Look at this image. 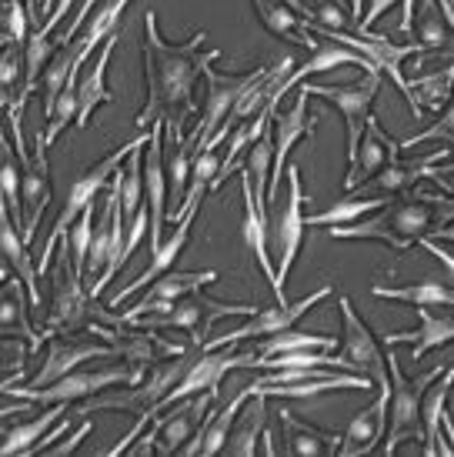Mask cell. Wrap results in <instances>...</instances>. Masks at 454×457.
Returning a JSON list of instances; mask_svg holds the SVG:
<instances>
[{
    "mask_svg": "<svg viewBox=\"0 0 454 457\" xmlns=\"http://www.w3.org/2000/svg\"><path fill=\"white\" fill-rule=\"evenodd\" d=\"M408 84H411V94H415L417 107L438 114L454 94V64L438 67V71H431V74L408 77Z\"/></svg>",
    "mask_w": 454,
    "mask_h": 457,
    "instance_id": "39",
    "label": "cell"
},
{
    "mask_svg": "<svg viewBox=\"0 0 454 457\" xmlns=\"http://www.w3.org/2000/svg\"><path fill=\"white\" fill-rule=\"evenodd\" d=\"M117 44H121V34H117V30L107 34L94 67L77 80V120H74L77 130L88 128L90 117H94V111H97L101 104H114V94H111V87H107V67H111V57H114V51H117Z\"/></svg>",
    "mask_w": 454,
    "mask_h": 457,
    "instance_id": "24",
    "label": "cell"
},
{
    "mask_svg": "<svg viewBox=\"0 0 454 457\" xmlns=\"http://www.w3.org/2000/svg\"><path fill=\"white\" fill-rule=\"evenodd\" d=\"M391 4H398V0H371V4H367V11H365V17H361L354 27H357V30H371V27L381 21V13L388 11Z\"/></svg>",
    "mask_w": 454,
    "mask_h": 457,
    "instance_id": "52",
    "label": "cell"
},
{
    "mask_svg": "<svg viewBox=\"0 0 454 457\" xmlns=\"http://www.w3.org/2000/svg\"><path fill=\"white\" fill-rule=\"evenodd\" d=\"M451 140V147H454V101H448L438 111V120L431 124L428 130H421V134H411V137H404V140H398V147H417V144H425V140Z\"/></svg>",
    "mask_w": 454,
    "mask_h": 457,
    "instance_id": "46",
    "label": "cell"
},
{
    "mask_svg": "<svg viewBox=\"0 0 454 457\" xmlns=\"http://www.w3.org/2000/svg\"><path fill=\"white\" fill-rule=\"evenodd\" d=\"M21 74H24V47H17V44L0 47V97H11L7 90H13Z\"/></svg>",
    "mask_w": 454,
    "mask_h": 457,
    "instance_id": "47",
    "label": "cell"
},
{
    "mask_svg": "<svg viewBox=\"0 0 454 457\" xmlns=\"http://www.w3.org/2000/svg\"><path fill=\"white\" fill-rule=\"evenodd\" d=\"M254 311H257L254 304H221V301H211L201 291H194L188 297H181L167 314H140L127 324L140 330H188L190 347H204L211 328L221 318H251Z\"/></svg>",
    "mask_w": 454,
    "mask_h": 457,
    "instance_id": "8",
    "label": "cell"
},
{
    "mask_svg": "<svg viewBox=\"0 0 454 457\" xmlns=\"http://www.w3.org/2000/svg\"><path fill=\"white\" fill-rule=\"evenodd\" d=\"M271 164H274V128L267 124L261 137L254 140L251 157H248V174L254 184V201L267 214V180H271Z\"/></svg>",
    "mask_w": 454,
    "mask_h": 457,
    "instance_id": "41",
    "label": "cell"
},
{
    "mask_svg": "<svg viewBox=\"0 0 454 457\" xmlns=\"http://www.w3.org/2000/svg\"><path fill=\"white\" fill-rule=\"evenodd\" d=\"M334 67H365V71H374V64L371 61H365L357 51H351V47H344V44H328V47H315V54H311V61H304L301 67H294L284 80H281V87L274 90V97L267 101V107L271 111H278L281 107V97L288 94V90H294L301 80H307L311 74H324V71H334Z\"/></svg>",
    "mask_w": 454,
    "mask_h": 457,
    "instance_id": "29",
    "label": "cell"
},
{
    "mask_svg": "<svg viewBox=\"0 0 454 457\" xmlns=\"http://www.w3.org/2000/svg\"><path fill=\"white\" fill-rule=\"evenodd\" d=\"M301 30H304V34L328 37V40H334V44H344V47L357 51L365 61H371V64H374V71H378L381 77H388L394 87L401 90L404 101H408V107H411V114H415V120H421V117H425V111L417 107L415 94H411V84H408L404 67H401L408 57H428V51L421 47V40L394 44L388 34H371V30H361V37H354V34H344V30H334V27L317 24V21H311V17H304V21H301Z\"/></svg>",
    "mask_w": 454,
    "mask_h": 457,
    "instance_id": "4",
    "label": "cell"
},
{
    "mask_svg": "<svg viewBox=\"0 0 454 457\" xmlns=\"http://www.w3.org/2000/svg\"><path fill=\"white\" fill-rule=\"evenodd\" d=\"M67 234H71V237H67V244H71L74 267L80 270V278H84V267H88V254H90V241H94V204L80 211V217L71 224V230H67Z\"/></svg>",
    "mask_w": 454,
    "mask_h": 457,
    "instance_id": "44",
    "label": "cell"
},
{
    "mask_svg": "<svg viewBox=\"0 0 454 457\" xmlns=\"http://www.w3.org/2000/svg\"><path fill=\"white\" fill-rule=\"evenodd\" d=\"M198 211H201V207H194V211H188V214L177 220V224H174V234H171V237H164V241H161L151 251V264L144 267V274L130 280V284H127V287L121 294H114V297H111V307H121V301L134 297V294H138L140 287L154 284V280L161 278L164 270H171V267H174V261L181 254H184V247H188V241H190V228H194V220H198Z\"/></svg>",
    "mask_w": 454,
    "mask_h": 457,
    "instance_id": "23",
    "label": "cell"
},
{
    "mask_svg": "<svg viewBox=\"0 0 454 457\" xmlns=\"http://www.w3.org/2000/svg\"><path fill=\"white\" fill-rule=\"evenodd\" d=\"M311 21H317V24H324V27H334V30H344V27H348V17L340 13V4H334V0H324Z\"/></svg>",
    "mask_w": 454,
    "mask_h": 457,
    "instance_id": "49",
    "label": "cell"
},
{
    "mask_svg": "<svg viewBox=\"0 0 454 457\" xmlns=\"http://www.w3.org/2000/svg\"><path fill=\"white\" fill-rule=\"evenodd\" d=\"M30 407H34V404H30V401H17V404H13V407H0V420H4V418H11V414H27Z\"/></svg>",
    "mask_w": 454,
    "mask_h": 457,
    "instance_id": "54",
    "label": "cell"
},
{
    "mask_svg": "<svg viewBox=\"0 0 454 457\" xmlns=\"http://www.w3.org/2000/svg\"><path fill=\"white\" fill-rule=\"evenodd\" d=\"M204 40H207V34L198 30L184 44H167L161 37V30H157V13L147 11V17H144V44H140V57H144V107L134 117V124L140 130L151 128L154 120H164L167 137L184 134V120L198 111L194 80L204 74V67L214 64L221 57L217 47L201 54Z\"/></svg>",
    "mask_w": 454,
    "mask_h": 457,
    "instance_id": "1",
    "label": "cell"
},
{
    "mask_svg": "<svg viewBox=\"0 0 454 457\" xmlns=\"http://www.w3.org/2000/svg\"><path fill=\"white\" fill-rule=\"evenodd\" d=\"M61 414H67V404H47V411L40 418L27 420V424H17L11 431H4V445H0V457H11V454H30L34 445L40 437L47 434L51 424L61 420Z\"/></svg>",
    "mask_w": 454,
    "mask_h": 457,
    "instance_id": "38",
    "label": "cell"
},
{
    "mask_svg": "<svg viewBox=\"0 0 454 457\" xmlns=\"http://www.w3.org/2000/svg\"><path fill=\"white\" fill-rule=\"evenodd\" d=\"M361 4H365V0H351V13H354V24H357V21H361Z\"/></svg>",
    "mask_w": 454,
    "mask_h": 457,
    "instance_id": "56",
    "label": "cell"
},
{
    "mask_svg": "<svg viewBox=\"0 0 454 457\" xmlns=\"http://www.w3.org/2000/svg\"><path fill=\"white\" fill-rule=\"evenodd\" d=\"M251 74H217L211 64L204 67V77H207V101H204L198 128L190 130V137H188L194 151H201L204 144L217 134V128L224 124V117L231 114V107H234V101H238V94L248 87Z\"/></svg>",
    "mask_w": 454,
    "mask_h": 457,
    "instance_id": "18",
    "label": "cell"
},
{
    "mask_svg": "<svg viewBox=\"0 0 454 457\" xmlns=\"http://www.w3.org/2000/svg\"><path fill=\"white\" fill-rule=\"evenodd\" d=\"M428 180H431V184H434V187H438L441 194H451V197H454V161H451V164H444V161H441V164L431 167Z\"/></svg>",
    "mask_w": 454,
    "mask_h": 457,
    "instance_id": "51",
    "label": "cell"
},
{
    "mask_svg": "<svg viewBox=\"0 0 454 457\" xmlns=\"http://www.w3.org/2000/svg\"><path fill=\"white\" fill-rule=\"evenodd\" d=\"M334 4H338V0H334Z\"/></svg>",
    "mask_w": 454,
    "mask_h": 457,
    "instance_id": "59",
    "label": "cell"
},
{
    "mask_svg": "<svg viewBox=\"0 0 454 457\" xmlns=\"http://www.w3.org/2000/svg\"><path fill=\"white\" fill-rule=\"evenodd\" d=\"M448 364H434L431 370H421L417 378H408L401 368V357L388 351V378H391V397H388V441L381 454H394L401 441H425L421 428V401L425 391L444 374Z\"/></svg>",
    "mask_w": 454,
    "mask_h": 457,
    "instance_id": "5",
    "label": "cell"
},
{
    "mask_svg": "<svg viewBox=\"0 0 454 457\" xmlns=\"http://www.w3.org/2000/svg\"><path fill=\"white\" fill-rule=\"evenodd\" d=\"M38 151L34 154H17L21 161V201H24V241L30 244L40 228V217L47 211V204L54 197L51 184V164H47V140H44V124L38 128Z\"/></svg>",
    "mask_w": 454,
    "mask_h": 457,
    "instance_id": "15",
    "label": "cell"
},
{
    "mask_svg": "<svg viewBox=\"0 0 454 457\" xmlns=\"http://www.w3.org/2000/svg\"><path fill=\"white\" fill-rule=\"evenodd\" d=\"M284 4H288L294 13H301V17H315V7H311L307 0H284Z\"/></svg>",
    "mask_w": 454,
    "mask_h": 457,
    "instance_id": "55",
    "label": "cell"
},
{
    "mask_svg": "<svg viewBox=\"0 0 454 457\" xmlns=\"http://www.w3.org/2000/svg\"><path fill=\"white\" fill-rule=\"evenodd\" d=\"M94 431V424H90L88 418L80 420V428H77L74 434H71V437H67V445H57V447H47V451H44V454H54V457H63V454H74L77 447H80V441H84V437H88V434Z\"/></svg>",
    "mask_w": 454,
    "mask_h": 457,
    "instance_id": "50",
    "label": "cell"
},
{
    "mask_svg": "<svg viewBox=\"0 0 454 457\" xmlns=\"http://www.w3.org/2000/svg\"><path fill=\"white\" fill-rule=\"evenodd\" d=\"M284 351H338V341L331 334H317V330H278L261 341L257 347V357H271V354H284Z\"/></svg>",
    "mask_w": 454,
    "mask_h": 457,
    "instance_id": "40",
    "label": "cell"
},
{
    "mask_svg": "<svg viewBox=\"0 0 454 457\" xmlns=\"http://www.w3.org/2000/svg\"><path fill=\"white\" fill-rule=\"evenodd\" d=\"M294 57L290 54H284L281 61H274V64H267V67H257L251 74V80H248V87L238 94V101H234V107H231V114L224 117V124L217 128V134L207 144H204L201 151H207V147H221L227 140V134L238 128V124H248L251 117H257L261 111L267 107V101L274 97V90L281 87V80L294 71Z\"/></svg>",
    "mask_w": 454,
    "mask_h": 457,
    "instance_id": "13",
    "label": "cell"
},
{
    "mask_svg": "<svg viewBox=\"0 0 454 457\" xmlns=\"http://www.w3.org/2000/svg\"><path fill=\"white\" fill-rule=\"evenodd\" d=\"M144 194L151 207V251L164 241L167 224V164H164V120H154L144 151Z\"/></svg>",
    "mask_w": 454,
    "mask_h": 457,
    "instance_id": "19",
    "label": "cell"
},
{
    "mask_svg": "<svg viewBox=\"0 0 454 457\" xmlns=\"http://www.w3.org/2000/svg\"><path fill=\"white\" fill-rule=\"evenodd\" d=\"M7 44H13L11 34H7V30H0V47H7Z\"/></svg>",
    "mask_w": 454,
    "mask_h": 457,
    "instance_id": "57",
    "label": "cell"
},
{
    "mask_svg": "<svg viewBox=\"0 0 454 457\" xmlns=\"http://www.w3.org/2000/svg\"><path fill=\"white\" fill-rule=\"evenodd\" d=\"M454 220V197L441 191L411 187L404 191V201L384 204L374 217H361L354 224L328 228L334 241H381L394 251H408L421 237H431L438 228Z\"/></svg>",
    "mask_w": 454,
    "mask_h": 457,
    "instance_id": "2",
    "label": "cell"
},
{
    "mask_svg": "<svg viewBox=\"0 0 454 457\" xmlns=\"http://www.w3.org/2000/svg\"><path fill=\"white\" fill-rule=\"evenodd\" d=\"M451 151H434L428 154V157H415V161H401V157H388V164L381 167L378 174H371L367 180H361L354 191L348 194H404L411 191L415 184H421V180H428L431 167L441 164L444 157H448Z\"/></svg>",
    "mask_w": 454,
    "mask_h": 457,
    "instance_id": "22",
    "label": "cell"
},
{
    "mask_svg": "<svg viewBox=\"0 0 454 457\" xmlns=\"http://www.w3.org/2000/svg\"><path fill=\"white\" fill-rule=\"evenodd\" d=\"M388 157H401L398 140L388 137V134L378 128L374 117H367V128H365V134H361V144H357V161H354V167H348V178H344V191H354L361 180H367L371 174H378L381 167L388 164Z\"/></svg>",
    "mask_w": 454,
    "mask_h": 457,
    "instance_id": "30",
    "label": "cell"
},
{
    "mask_svg": "<svg viewBox=\"0 0 454 457\" xmlns=\"http://www.w3.org/2000/svg\"><path fill=\"white\" fill-rule=\"evenodd\" d=\"M391 194H344L340 201H334L328 211L304 217V228H340V224H354L365 214H374L384 204H391Z\"/></svg>",
    "mask_w": 454,
    "mask_h": 457,
    "instance_id": "33",
    "label": "cell"
},
{
    "mask_svg": "<svg viewBox=\"0 0 454 457\" xmlns=\"http://www.w3.org/2000/svg\"><path fill=\"white\" fill-rule=\"evenodd\" d=\"M147 137L151 134H138L134 140H127L124 147H117L114 154H107L104 161H97L94 167H88L80 178L71 184V191H67V201H63L61 207V214H57V220H54V230H51V237H47V244H44V251H40L38 257V274H47L51 270V261H54V251H57V244L67 237V230H71V224H74L77 217H80V211L84 207H90L94 204V197L111 184L114 178V170L124 164L127 161V154L134 151V147H140V144H147Z\"/></svg>",
    "mask_w": 454,
    "mask_h": 457,
    "instance_id": "7",
    "label": "cell"
},
{
    "mask_svg": "<svg viewBox=\"0 0 454 457\" xmlns=\"http://www.w3.org/2000/svg\"><path fill=\"white\" fill-rule=\"evenodd\" d=\"M324 297H331V284H324V287H317V291H311L307 297H301V301H294V304L257 307V311H254L251 318H248V324H244V328L231 330V334H224V337H207L201 351H217V347H234V344H240V341H261V337H271V334H278V330L294 328V320L301 318V314H307L311 307L321 304Z\"/></svg>",
    "mask_w": 454,
    "mask_h": 457,
    "instance_id": "14",
    "label": "cell"
},
{
    "mask_svg": "<svg viewBox=\"0 0 454 457\" xmlns=\"http://www.w3.org/2000/svg\"><path fill=\"white\" fill-rule=\"evenodd\" d=\"M417 244H421V247H425V251H428V254L434 257V261H441V267H448V270H451V278H454V254H448L441 244L431 241V237H421Z\"/></svg>",
    "mask_w": 454,
    "mask_h": 457,
    "instance_id": "53",
    "label": "cell"
},
{
    "mask_svg": "<svg viewBox=\"0 0 454 457\" xmlns=\"http://www.w3.org/2000/svg\"><path fill=\"white\" fill-rule=\"evenodd\" d=\"M340 318H344V357L351 361L357 374H367L378 391H391V378H388V357L381 354V341L371 334L365 320L354 314L348 297H338Z\"/></svg>",
    "mask_w": 454,
    "mask_h": 457,
    "instance_id": "17",
    "label": "cell"
},
{
    "mask_svg": "<svg viewBox=\"0 0 454 457\" xmlns=\"http://www.w3.org/2000/svg\"><path fill=\"white\" fill-rule=\"evenodd\" d=\"M281 428H284V441H288L284 447L294 457H331L340 451V434L294 418V411H284V407H281Z\"/></svg>",
    "mask_w": 454,
    "mask_h": 457,
    "instance_id": "32",
    "label": "cell"
},
{
    "mask_svg": "<svg viewBox=\"0 0 454 457\" xmlns=\"http://www.w3.org/2000/svg\"><path fill=\"white\" fill-rule=\"evenodd\" d=\"M61 244L63 251L57 254V264H54V297H51V307H47V318L40 324L47 341H51L54 334H80V330H90V324L97 318V301L90 297L84 280H80V270L74 267L67 237Z\"/></svg>",
    "mask_w": 454,
    "mask_h": 457,
    "instance_id": "6",
    "label": "cell"
},
{
    "mask_svg": "<svg viewBox=\"0 0 454 457\" xmlns=\"http://www.w3.org/2000/svg\"><path fill=\"white\" fill-rule=\"evenodd\" d=\"M254 11H257V21L281 40H290V44H301V47H317L311 34H304L301 30V13H294L284 4V0H251Z\"/></svg>",
    "mask_w": 454,
    "mask_h": 457,
    "instance_id": "36",
    "label": "cell"
},
{
    "mask_svg": "<svg viewBox=\"0 0 454 457\" xmlns=\"http://www.w3.org/2000/svg\"><path fill=\"white\" fill-rule=\"evenodd\" d=\"M288 178V201L281 211H274V244H278V291H274V301L278 304H288V274L294 261H298V251H301L304 241V204L311 197H304L301 187V167L288 164L284 170Z\"/></svg>",
    "mask_w": 454,
    "mask_h": 457,
    "instance_id": "10",
    "label": "cell"
},
{
    "mask_svg": "<svg viewBox=\"0 0 454 457\" xmlns=\"http://www.w3.org/2000/svg\"><path fill=\"white\" fill-rule=\"evenodd\" d=\"M251 401V391L244 387L240 394H234L231 401H227L224 411H214V414H207V418H201V424H198V434L190 437V445L181 447V454L188 457H214V454H224L227 447V437H231V428L238 424V414L244 411V404Z\"/></svg>",
    "mask_w": 454,
    "mask_h": 457,
    "instance_id": "25",
    "label": "cell"
},
{
    "mask_svg": "<svg viewBox=\"0 0 454 457\" xmlns=\"http://www.w3.org/2000/svg\"><path fill=\"white\" fill-rule=\"evenodd\" d=\"M417 318H421V328L417 330H398V334H384L381 344L384 347H394V344H411V361H425L428 351L434 347H448L454 341V318L448 314H431L428 307H415Z\"/></svg>",
    "mask_w": 454,
    "mask_h": 457,
    "instance_id": "31",
    "label": "cell"
},
{
    "mask_svg": "<svg viewBox=\"0 0 454 457\" xmlns=\"http://www.w3.org/2000/svg\"><path fill=\"white\" fill-rule=\"evenodd\" d=\"M311 94L304 90V84H298V101L290 104L288 111H274L271 114V128H274V164H271V180H267V214L278 207L281 201V180L288 170V157L294 151V144L301 137L315 134V117L307 114Z\"/></svg>",
    "mask_w": 454,
    "mask_h": 457,
    "instance_id": "11",
    "label": "cell"
},
{
    "mask_svg": "<svg viewBox=\"0 0 454 457\" xmlns=\"http://www.w3.org/2000/svg\"><path fill=\"white\" fill-rule=\"evenodd\" d=\"M147 364H121V368H101V370H71L57 378L47 387H21V370H13V378L0 381V394L11 401H30V404H77L97 394L111 391L114 384H140L147 378Z\"/></svg>",
    "mask_w": 454,
    "mask_h": 457,
    "instance_id": "3",
    "label": "cell"
},
{
    "mask_svg": "<svg viewBox=\"0 0 454 457\" xmlns=\"http://www.w3.org/2000/svg\"><path fill=\"white\" fill-rule=\"evenodd\" d=\"M27 354H30V347H27V344H17V337H0V364L24 368Z\"/></svg>",
    "mask_w": 454,
    "mask_h": 457,
    "instance_id": "48",
    "label": "cell"
},
{
    "mask_svg": "<svg viewBox=\"0 0 454 457\" xmlns=\"http://www.w3.org/2000/svg\"><path fill=\"white\" fill-rule=\"evenodd\" d=\"M454 387V368H444V374L425 391L421 401V428H425V454L438 457V441H441V420L448 411V394Z\"/></svg>",
    "mask_w": 454,
    "mask_h": 457,
    "instance_id": "34",
    "label": "cell"
},
{
    "mask_svg": "<svg viewBox=\"0 0 454 457\" xmlns=\"http://www.w3.org/2000/svg\"><path fill=\"white\" fill-rule=\"evenodd\" d=\"M0 257H7V264H11V270L17 274V278L24 280L27 287V301H30V311L40 318V274H38V261L30 257V251H27V241H24V228L17 224L11 217V207L4 204V197H0Z\"/></svg>",
    "mask_w": 454,
    "mask_h": 457,
    "instance_id": "21",
    "label": "cell"
},
{
    "mask_svg": "<svg viewBox=\"0 0 454 457\" xmlns=\"http://www.w3.org/2000/svg\"><path fill=\"white\" fill-rule=\"evenodd\" d=\"M140 147H147V144H140ZM134 147V151L127 154V161L117 167V174H121V211L124 217H134L140 204H144V151Z\"/></svg>",
    "mask_w": 454,
    "mask_h": 457,
    "instance_id": "42",
    "label": "cell"
},
{
    "mask_svg": "<svg viewBox=\"0 0 454 457\" xmlns=\"http://www.w3.org/2000/svg\"><path fill=\"white\" fill-rule=\"evenodd\" d=\"M7 278H11V270H7V267H0V287L7 284Z\"/></svg>",
    "mask_w": 454,
    "mask_h": 457,
    "instance_id": "58",
    "label": "cell"
},
{
    "mask_svg": "<svg viewBox=\"0 0 454 457\" xmlns=\"http://www.w3.org/2000/svg\"><path fill=\"white\" fill-rule=\"evenodd\" d=\"M217 394L204 391V394H194V397H184V401H177L174 411H167V414H157L151 420V431L144 434V445H130V454H181V447L184 441H190V434L194 428L201 424V414L211 407Z\"/></svg>",
    "mask_w": 454,
    "mask_h": 457,
    "instance_id": "12",
    "label": "cell"
},
{
    "mask_svg": "<svg viewBox=\"0 0 454 457\" xmlns=\"http://www.w3.org/2000/svg\"><path fill=\"white\" fill-rule=\"evenodd\" d=\"M421 47L428 54L431 51L454 54V44H451V37H448V27H444V17L438 13V4H434V0L425 4V17H421Z\"/></svg>",
    "mask_w": 454,
    "mask_h": 457,
    "instance_id": "45",
    "label": "cell"
},
{
    "mask_svg": "<svg viewBox=\"0 0 454 457\" xmlns=\"http://www.w3.org/2000/svg\"><path fill=\"white\" fill-rule=\"evenodd\" d=\"M240 194H244V224H240V237H244V247L254 254L257 267L265 270V278L271 280V291H278V267L267 254V214L257 207L254 201V184L248 167L240 170Z\"/></svg>",
    "mask_w": 454,
    "mask_h": 457,
    "instance_id": "27",
    "label": "cell"
},
{
    "mask_svg": "<svg viewBox=\"0 0 454 457\" xmlns=\"http://www.w3.org/2000/svg\"><path fill=\"white\" fill-rule=\"evenodd\" d=\"M371 294L381 297V301H398V304L411 307H454V287H448L441 280H421V284H408V287L374 284Z\"/></svg>",
    "mask_w": 454,
    "mask_h": 457,
    "instance_id": "35",
    "label": "cell"
},
{
    "mask_svg": "<svg viewBox=\"0 0 454 457\" xmlns=\"http://www.w3.org/2000/svg\"><path fill=\"white\" fill-rule=\"evenodd\" d=\"M388 397L391 391H378V397L365 407V411H357L348 424V431L340 434V451L338 457H357V454H371L378 441L384 437L388 431Z\"/></svg>",
    "mask_w": 454,
    "mask_h": 457,
    "instance_id": "26",
    "label": "cell"
},
{
    "mask_svg": "<svg viewBox=\"0 0 454 457\" xmlns=\"http://www.w3.org/2000/svg\"><path fill=\"white\" fill-rule=\"evenodd\" d=\"M30 301H27L24 280L13 274V280L7 278V291L0 297V337H17L30 347V354H40V344L47 341L44 330H38L30 324Z\"/></svg>",
    "mask_w": 454,
    "mask_h": 457,
    "instance_id": "28",
    "label": "cell"
},
{
    "mask_svg": "<svg viewBox=\"0 0 454 457\" xmlns=\"http://www.w3.org/2000/svg\"><path fill=\"white\" fill-rule=\"evenodd\" d=\"M251 401H254V404L244 411V418H240L238 428H231V437H227L224 454L251 457L254 451H257V437L265 434V424H267V397H265V394H254Z\"/></svg>",
    "mask_w": 454,
    "mask_h": 457,
    "instance_id": "37",
    "label": "cell"
},
{
    "mask_svg": "<svg viewBox=\"0 0 454 457\" xmlns=\"http://www.w3.org/2000/svg\"><path fill=\"white\" fill-rule=\"evenodd\" d=\"M301 84L311 97H324V101L334 104L340 111L344 130H348V167H354L357 144H361V134L367 128V117H371V107L378 101V90L384 84V77L378 71H365L351 84H307V80H301Z\"/></svg>",
    "mask_w": 454,
    "mask_h": 457,
    "instance_id": "9",
    "label": "cell"
},
{
    "mask_svg": "<svg viewBox=\"0 0 454 457\" xmlns=\"http://www.w3.org/2000/svg\"><path fill=\"white\" fill-rule=\"evenodd\" d=\"M97 357H117L114 344H97V341H77V337H63V334H54L51 347H47V357L40 370L27 381V387H47L57 378L77 370L88 361H97Z\"/></svg>",
    "mask_w": 454,
    "mask_h": 457,
    "instance_id": "20",
    "label": "cell"
},
{
    "mask_svg": "<svg viewBox=\"0 0 454 457\" xmlns=\"http://www.w3.org/2000/svg\"><path fill=\"white\" fill-rule=\"evenodd\" d=\"M214 280H221V274H217V270H174V267H171V270H164L161 278L154 280L151 287H147V294L140 297L138 304L127 307L121 318H114V314H111V324H114V328H121V324L140 318V314H167V311H171L181 297L201 291V287L214 284Z\"/></svg>",
    "mask_w": 454,
    "mask_h": 457,
    "instance_id": "16",
    "label": "cell"
},
{
    "mask_svg": "<svg viewBox=\"0 0 454 457\" xmlns=\"http://www.w3.org/2000/svg\"><path fill=\"white\" fill-rule=\"evenodd\" d=\"M171 140V161H167V191L174 194V207L181 201V194L188 187V178H190V164H194V147H190V140L184 134H177V137H167ZM171 207V211H174Z\"/></svg>",
    "mask_w": 454,
    "mask_h": 457,
    "instance_id": "43",
    "label": "cell"
}]
</instances>
